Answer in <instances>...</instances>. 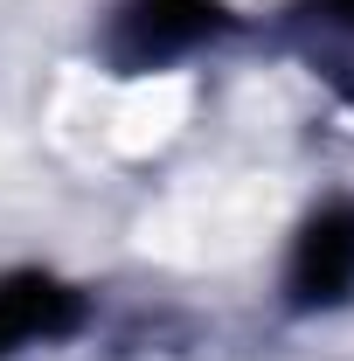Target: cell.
I'll return each mask as SVG.
<instances>
[{
  "instance_id": "2",
  "label": "cell",
  "mask_w": 354,
  "mask_h": 361,
  "mask_svg": "<svg viewBox=\"0 0 354 361\" xmlns=\"http://www.w3.org/2000/svg\"><path fill=\"white\" fill-rule=\"evenodd\" d=\"M348 299H354V202H326L292 236L285 306L292 313H334Z\"/></svg>"
},
{
  "instance_id": "4",
  "label": "cell",
  "mask_w": 354,
  "mask_h": 361,
  "mask_svg": "<svg viewBox=\"0 0 354 361\" xmlns=\"http://www.w3.org/2000/svg\"><path fill=\"white\" fill-rule=\"evenodd\" d=\"M319 14H326L334 28H348V35H354V0H319Z\"/></svg>"
},
{
  "instance_id": "3",
  "label": "cell",
  "mask_w": 354,
  "mask_h": 361,
  "mask_svg": "<svg viewBox=\"0 0 354 361\" xmlns=\"http://www.w3.org/2000/svg\"><path fill=\"white\" fill-rule=\"evenodd\" d=\"M90 299L77 285H63L56 271H7L0 278V361L21 355V348H49V341H70L84 326Z\"/></svg>"
},
{
  "instance_id": "1",
  "label": "cell",
  "mask_w": 354,
  "mask_h": 361,
  "mask_svg": "<svg viewBox=\"0 0 354 361\" xmlns=\"http://www.w3.org/2000/svg\"><path fill=\"white\" fill-rule=\"evenodd\" d=\"M229 28H236V21H229L222 0H126V7L111 14L104 49H111L118 70H160V63L195 56L202 42H216Z\"/></svg>"
}]
</instances>
